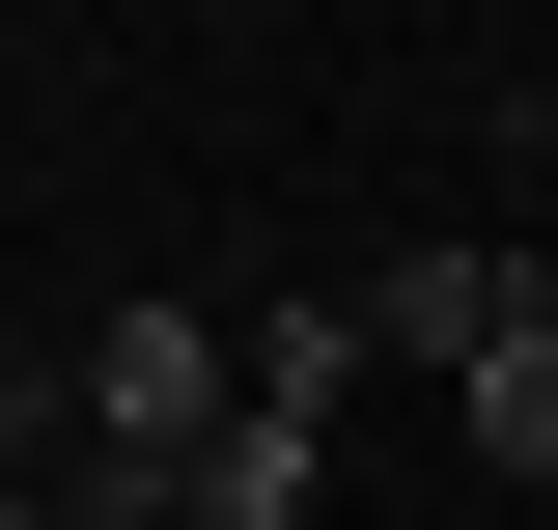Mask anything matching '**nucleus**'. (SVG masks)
<instances>
[{"mask_svg": "<svg viewBox=\"0 0 558 530\" xmlns=\"http://www.w3.org/2000/svg\"><path fill=\"white\" fill-rule=\"evenodd\" d=\"M447 419H475V474H558V279H502V335L447 363Z\"/></svg>", "mask_w": 558, "mask_h": 530, "instance_id": "nucleus-1", "label": "nucleus"}, {"mask_svg": "<svg viewBox=\"0 0 558 530\" xmlns=\"http://www.w3.org/2000/svg\"><path fill=\"white\" fill-rule=\"evenodd\" d=\"M502 279H531V252H391V279H363V363H475Z\"/></svg>", "mask_w": 558, "mask_h": 530, "instance_id": "nucleus-2", "label": "nucleus"}, {"mask_svg": "<svg viewBox=\"0 0 558 530\" xmlns=\"http://www.w3.org/2000/svg\"><path fill=\"white\" fill-rule=\"evenodd\" d=\"M307 474H336V447H307V419H223V447L168 474V530H307Z\"/></svg>", "mask_w": 558, "mask_h": 530, "instance_id": "nucleus-3", "label": "nucleus"}, {"mask_svg": "<svg viewBox=\"0 0 558 530\" xmlns=\"http://www.w3.org/2000/svg\"><path fill=\"white\" fill-rule=\"evenodd\" d=\"M336 392H363V308H252V419H307V447H336Z\"/></svg>", "mask_w": 558, "mask_h": 530, "instance_id": "nucleus-4", "label": "nucleus"}, {"mask_svg": "<svg viewBox=\"0 0 558 530\" xmlns=\"http://www.w3.org/2000/svg\"><path fill=\"white\" fill-rule=\"evenodd\" d=\"M0 503H28V363H0Z\"/></svg>", "mask_w": 558, "mask_h": 530, "instance_id": "nucleus-5", "label": "nucleus"}, {"mask_svg": "<svg viewBox=\"0 0 558 530\" xmlns=\"http://www.w3.org/2000/svg\"><path fill=\"white\" fill-rule=\"evenodd\" d=\"M0 530H57V474H28V503H0Z\"/></svg>", "mask_w": 558, "mask_h": 530, "instance_id": "nucleus-6", "label": "nucleus"}]
</instances>
